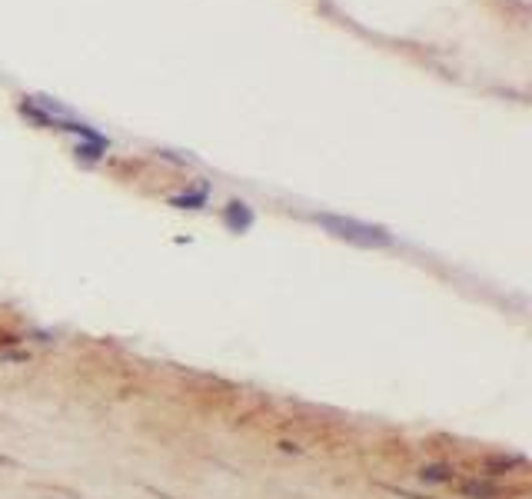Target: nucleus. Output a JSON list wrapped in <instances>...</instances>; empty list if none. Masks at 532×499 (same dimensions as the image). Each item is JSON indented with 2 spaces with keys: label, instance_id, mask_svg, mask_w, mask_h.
I'll list each match as a JSON object with an SVG mask.
<instances>
[{
  "label": "nucleus",
  "instance_id": "nucleus-5",
  "mask_svg": "<svg viewBox=\"0 0 532 499\" xmlns=\"http://www.w3.org/2000/svg\"><path fill=\"white\" fill-rule=\"evenodd\" d=\"M194 204H203V194H190V196H176L174 206H194Z\"/></svg>",
  "mask_w": 532,
  "mask_h": 499
},
{
  "label": "nucleus",
  "instance_id": "nucleus-1",
  "mask_svg": "<svg viewBox=\"0 0 532 499\" xmlns=\"http://www.w3.org/2000/svg\"><path fill=\"white\" fill-rule=\"evenodd\" d=\"M316 223H323L333 237L339 240H349V243H356V247H390L392 237L386 233L383 227H373V223H359V220H349V217H333V213H320Z\"/></svg>",
  "mask_w": 532,
  "mask_h": 499
},
{
  "label": "nucleus",
  "instance_id": "nucleus-3",
  "mask_svg": "<svg viewBox=\"0 0 532 499\" xmlns=\"http://www.w3.org/2000/svg\"><path fill=\"white\" fill-rule=\"evenodd\" d=\"M463 493L473 499H496L500 493H496V486H489V483H479V479H469V483H463Z\"/></svg>",
  "mask_w": 532,
  "mask_h": 499
},
{
  "label": "nucleus",
  "instance_id": "nucleus-2",
  "mask_svg": "<svg viewBox=\"0 0 532 499\" xmlns=\"http://www.w3.org/2000/svg\"><path fill=\"white\" fill-rule=\"evenodd\" d=\"M227 223L233 230H247L253 223V213L247 210V204H230L227 210Z\"/></svg>",
  "mask_w": 532,
  "mask_h": 499
},
{
  "label": "nucleus",
  "instance_id": "nucleus-4",
  "mask_svg": "<svg viewBox=\"0 0 532 499\" xmlns=\"http://www.w3.org/2000/svg\"><path fill=\"white\" fill-rule=\"evenodd\" d=\"M423 479H429V483H449V479H453V469H446V467H426L423 469Z\"/></svg>",
  "mask_w": 532,
  "mask_h": 499
}]
</instances>
